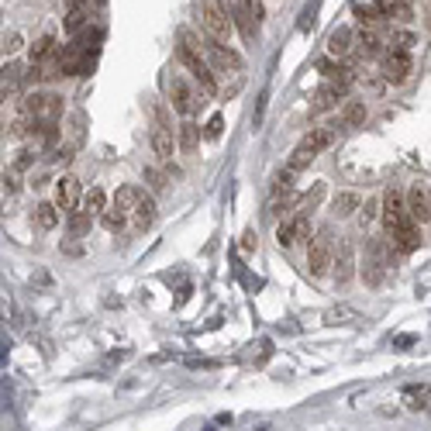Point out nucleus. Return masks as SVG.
I'll return each instance as SVG.
<instances>
[{
	"mask_svg": "<svg viewBox=\"0 0 431 431\" xmlns=\"http://www.w3.org/2000/svg\"><path fill=\"white\" fill-rule=\"evenodd\" d=\"M25 114L35 125H55L59 114H62V97L52 90H35L25 100Z\"/></svg>",
	"mask_w": 431,
	"mask_h": 431,
	"instance_id": "1",
	"label": "nucleus"
},
{
	"mask_svg": "<svg viewBox=\"0 0 431 431\" xmlns=\"http://www.w3.org/2000/svg\"><path fill=\"white\" fill-rule=\"evenodd\" d=\"M331 142H335V132H331V128H314V132H307V135H304V142L294 149L290 173H294V169H304L311 159H318L324 149H331Z\"/></svg>",
	"mask_w": 431,
	"mask_h": 431,
	"instance_id": "2",
	"label": "nucleus"
},
{
	"mask_svg": "<svg viewBox=\"0 0 431 431\" xmlns=\"http://www.w3.org/2000/svg\"><path fill=\"white\" fill-rule=\"evenodd\" d=\"M331 266H335V239H331V228H321L307 248V270L311 276H324Z\"/></svg>",
	"mask_w": 431,
	"mask_h": 431,
	"instance_id": "3",
	"label": "nucleus"
},
{
	"mask_svg": "<svg viewBox=\"0 0 431 431\" xmlns=\"http://www.w3.org/2000/svg\"><path fill=\"white\" fill-rule=\"evenodd\" d=\"M200 21L207 28V35L217 38V42H231V18H228V11L217 4V0H204L200 4Z\"/></svg>",
	"mask_w": 431,
	"mask_h": 431,
	"instance_id": "4",
	"label": "nucleus"
},
{
	"mask_svg": "<svg viewBox=\"0 0 431 431\" xmlns=\"http://www.w3.org/2000/svg\"><path fill=\"white\" fill-rule=\"evenodd\" d=\"M200 45H204V55H207V62L214 66L217 73H239L242 69V55L235 52V49H228L224 42H217L211 35H204L200 38Z\"/></svg>",
	"mask_w": 431,
	"mask_h": 431,
	"instance_id": "5",
	"label": "nucleus"
},
{
	"mask_svg": "<svg viewBox=\"0 0 431 431\" xmlns=\"http://www.w3.org/2000/svg\"><path fill=\"white\" fill-rule=\"evenodd\" d=\"M180 62H183L190 73H193V80L200 83V90H204L207 97H214V93H217V83H214V76H211V66H207V62L197 55V49H193L190 42H183V45H180Z\"/></svg>",
	"mask_w": 431,
	"mask_h": 431,
	"instance_id": "6",
	"label": "nucleus"
},
{
	"mask_svg": "<svg viewBox=\"0 0 431 431\" xmlns=\"http://www.w3.org/2000/svg\"><path fill=\"white\" fill-rule=\"evenodd\" d=\"M383 224H386V235L401 231L404 224H410V214H407V197L397 193V190H386L383 197Z\"/></svg>",
	"mask_w": 431,
	"mask_h": 431,
	"instance_id": "7",
	"label": "nucleus"
},
{
	"mask_svg": "<svg viewBox=\"0 0 431 431\" xmlns=\"http://www.w3.org/2000/svg\"><path fill=\"white\" fill-rule=\"evenodd\" d=\"M55 204H59V211L76 214V207L83 204L80 180H76V176H59V180H55Z\"/></svg>",
	"mask_w": 431,
	"mask_h": 431,
	"instance_id": "8",
	"label": "nucleus"
},
{
	"mask_svg": "<svg viewBox=\"0 0 431 431\" xmlns=\"http://www.w3.org/2000/svg\"><path fill=\"white\" fill-rule=\"evenodd\" d=\"M307 231H311V221L304 211H297L294 217H287L280 228H276V242L283 245V248H294L300 239H307Z\"/></svg>",
	"mask_w": 431,
	"mask_h": 431,
	"instance_id": "9",
	"label": "nucleus"
},
{
	"mask_svg": "<svg viewBox=\"0 0 431 431\" xmlns=\"http://www.w3.org/2000/svg\"><path fill=\"white\" fill-rule=\"evenodd\" d=\"M407 214L414 224H425L431 221V193L421 183H414V187L407 190Z\"/></svg>",
	"mask_w": 431,
	"mask_h": 431,
	"instance_id": "10",
	"label": "nucleus"
},
{
	"mask_svg": "<svg viewBox=\"0 0 431 431\" xmlns=\"http://www.w3.org/2000/svg\"><path fill=\"white\" fill-rule=\"evenodd\" d=\"M352 272H355V248H352L349 239H342L338 248H335V280L338 283H349Z\"/></svg>",
	"mask_w": 431,
	"mask_h": 431,
	"instance_id": "11",
	"label": "nucleus"
},
{
	"mask_svg": "<svg viewBox=\"0 0 431 431\" xmlns=\"http://www.w3.org/2000/svg\"><path fill=\"white\" fill-rule=\"evenodd\" d=\"M169 104L176 114H190L193 110V93H190V86L183 83V76H169Z\"/></svg>",
	"mask_w": 431,
	"mask_h": 431,
	"instance_id": "12",
	"label": "nucleus"
},
{
	"mask_svg": "<svg viewBox=\"0 0 431 431\" xmlns=\"http://www.w3.org/2000/svg\"><path fill=\"white\" fill-rule=\"evenodd\" d=\"M383 73L393 83L407 80V73H410V52H397V49H393V52L383 59Z\"/></svg>",
	"mask_w": 431,
	"mask_h": 431,
	"instance_id": "13",
	"label": "nucleus"
},
{
	"mask_svg": "<svg viewBox=\"0 0 431 431\" xmlns=\"http://www.w3.org/2000/svg\"><path fill=\"white\" fill-rule=\"evenodd\" d=\"M132 217H135L138 231H149L156 224V197L152 193H142V200H138V207L132 211Z\"/></svg>",
	"mask_w": 431,
	"mask_h": 431,
	"instance_id": "14",
	"label": "nucleus"
},
{
	"mask_svg": "<svg viewBox=\"0 0 431 431\" xmlns=\"http://www.w3.org/2000/svg\"><path fill=\"white\" fill-rule=\"evenodd\" d=\"M390 245H393L397 252H404V255H407V252H414V248L421 245V231H418V224L410 221V224H404L401 231H393V235H390Z\"/></svg>",
	"mask_w": 431,
	"mask_h": 431,
	"instance_id": "15",
	"label": "nucleus"
},
{
	"mask_svg": "<svg viewBox=\"0 0 431 431\" xmlns=\"http://www.w3.org/2000/svg\"><path fill=\"white\" fill-rule=\"evenodd\" d=\"M149 142H152V152L159 156V162H169V156H173V132L166 125H156Z\"/></svg>",
	"mask_w": 431,
	"mask_h": 431,
	"instance_id": "16",
	"label": "nucleus"
},
{
	"mask_svg": "<svg viewBox=\"0 0 431 431\" xmlns=\"http://www.w3.org/2000/svg\"><path fill=\"white\" fill-rule=\"evenodd\" d=\"M59 204H38L35 207V214H31V221H35V228H42V231H52V228H59Z\"/></svg>",
	"mask_w": 431,
	"mask_h": 431,
	"instance_id": "17",
	"label": "nucleus"
},
{
	"mask_svg": "<svg viewBox=\"0 0 431 431\" xmlns=\"http://www.w3.org/2000/svg\"><path fill=\"white\" fill-rule=\"evenodd\" d=\"M142 193H145V190H138V187H132V183H128V187H121L117 193H114V204H110V207H117V211L132 214V211L138 207V200H142Z\"/></svg>",
	"mask_w": 431,
	"mask_h": 431,
	"instance_id": "18",
	"label": "nucleus"
},
{
	"mask_svg": "<svg viewBox=\"0 0 431 431\" xmlns=\"http://www.w3.org/2000/svg\"><path fill=\"white\" fill-rule=\"evenodd\" d=\"M359 207H362V197H359V193H352V190H345V193H338V197H335V214H338V217L355 214Z\"/></svg>",
	"mask_w": 431,
	"mask_h": 431,
	"instance_id": "19",
	"label": "nucleus"
},
{
	"mask_svg": "<svg viewBox=\"0 0 431 431\" xmlns=\"http://www.w3.org/2000/svg\"><path fill=\"white\" fill-rule=\"evenodd\" d=\"M180 149H183L187 156L200 149V128H197L193 121H183V125H180Z\"/></svg>",
	"mask_w": 431,
	"mask_h": 431,
	"instance_id": "20",
	"label": "nucleus"
},
{
	"mask_svg": "<svg viewBox=\"0 0 431 431\" xmlns=\"http://www.w3.org/2000/svg\"><path fill=\"white\" fill-rule=\"evenodd\" d=\"M52 52H55V35H52V31H45V35L31 45V62H35V66H42Z\"/></svg>",
	"mask_w": 431,
	"mask_h": 431,
	"instance_id": "21",
	"label": "nucleus"
},
{
	"mask_svg": "<svg viewBox=\"0 0 431 431\" xmlns=\"http://www.w3.org/2000/svg\"><path fill=\"white\" fill-rule=\"evenodd\" d=\"M104 204H108V193L100 187H93L90 193H83V211L93 217V214H104Z\"/></svg>",
	"mask_w": 431,
	"mask_h": 431,
	"instance_id": "22",
	"label": "nucleus"
},
{
	"mask_svg": "<svg viewBox=\"0 0 431 431\" xmlns=\"http://www.w3.org/2000/svg\"><path fill=\"white\" fill-rule=\"evenodd\" d=\"M352 49V31L349 28H338L331 38H328V52L331 55H345Z\"/></svg>",
	"mask_w": 431,
	"mask_h": 431,
	"instance_id": "23",
	"label": "nucleus"
},
{
	"mask_svg": "<svg viewBox=\"0 0 431 431\" xmlns=\"http://www.w3.org/2000/svg\"><path fill=\"white\" fill-rule=\"evenodd\" d=\"M100 224H104L108 231H121V228L128 224V214H125V211H117V207H110V211L100 214Z\"/></svg>",
	"mask_w": 431,
	"mask_h": 431,
	"instance_id": "24",
	"label": "nucleus"
},
{
	"mask_svg": "<svg viewBox=\"0 0 431 431\" xmlns=\"http://www.w3.org/2000/svg\"><path fill=\"white\" fill-rule=\"evenodd\" d=\"M342 117H345V125H359V121H366V104H362V100H352V104H345Z\"/></svg>",
	"mask_w": 431,
	"mask_h": 431,
	"instance_id": "25",
	"label": "nucleus"
},
{
	"mask_svg": "<svg viewBox=\"0 0 431 431\" xmlns=\"http://www.w3.org/2000/svg\"><path fill=\"white\" fill-rule=\"evenodd\" d=\"M221 132H224V117H221V114H211V121H207V128H204V138H207V142H217Z\"/></svg>",
	"mask_w": 431,
	"mask_h": 431,
	"instance_id": "26",
	"label": "nucleus"
},
{
	"mask_svg": "<svg viewBox=\"0 0 431 431\" xmlns=\"http://www.w3.org/2000/svg\"><path fill=\"white\" fill-rule=\"evenodd\" d=\"M83 21H86V11H83L80 4H76V7L69 11V18H66V31H69V35H73V31H80Z\"/></svg>",
	"mask_w": 431,
	"mask_h": 431,
	"instance_id": "27",
	"label": "nucleus"
},
{
	"mask_svg": "<svg viewBox=\"0 0 431 431\" xmlns=\"http://www.w3.org/2000/svg\"><path fill=\"white\" fill-rule=\"evenodd\" d=\"M359 45H362V49H366V52H369V55H377L379 49H383V42H379V35H377V31H362V38H359Z\"/></svg>",
	"mask_w": 431,
	"mask_h": 431,
	"instance_id": "28",
	"label": "nucleus"
},
{
	"mask_svg": "<svg viewBox=\"0 0 431 431\" xmlns=\"http://www.w3.org/2000/svg\"><path fill=\"white\" fill-rule=\"evenodd\" d=\"M69 228H73V235H83V231L90 228V214H86V211H76V214L69 217Z\"/></svg>",
	"mask_w": 431,
	"mask_h": 431,
	"instance_id": "29",
	"label": "nucleus"
},
{
	"mask_svg": "<svg viewBox=\"0 0 431 431\" xmlns=\"http://www.w3.org/2000/svg\"><path fill=\"white\" fill-rule=\"evenodd\" d=\"M18 190H21V180H18V169H7V173H4V193H11V197H14Z\"/></svg>",
	"mask_w": 431,
	"mask_h": 431,
	"instance_id": "30",
	"label": "nucleus"
},
{
	"mask_svg": "<svg viewBox=\"0 0 431 431\" xmlns=\"http://www.w3.org/2000/svg\"><path fill=\"white\" fill-rule=\"evenodd\" d=\"M393 45H397V52H410L414 35H410V31H393Z\"/></svg>",
	"mask_w": 431,
	"mask_h": 431,
	"instance_id": "31",
	"label": "nucleus"
},
{
	"mask_svg": "<svg viewBox=\"0 0 431 431\" xmlns=\"http://www.w3.org/2000/svg\"><path fill=\"white\" fill-rule=\"evenodd\" d=\"M18 49H21V35H18V31L4 35V55H14Z\"/></svg>",
	"mask_w": 431,
	"mask_h": 431,
	"instance_id": "32",
	"label": "nucleus"
},
{
	"mask_svg": "<svg viewBox=\"0 0 431 431\" xmlns=\"http://www.w3.org/2000/svg\"><path fill=\"white\" fill-rule=\"evenodd\" d=\"M355 14H359V21H362V25H366V21L373 25V21L379 18V11H377V7H366V4H359V7H355Z\"/></svg>",
	"mask_w": 431,
	"mask_h": 431,
	"instance_id": "33",
	"label": "nucleus"
},
{
	"mask_svg": "<svg viewBox=\"0 0 431 431\" xmlns=\"http://www.w3.org/2000/svg\"><path fill=\"white\" fill-rule=\"evenodd\" d=\"M145 180H149V187H152V190H162V187H166V176H162L159 169H152V166L145 169Z\"/></svg>",
	"mask_w": 431,
	"mask_h": 431,
	"instance_id": "34",
	"label": "nucleus"
},
{
	"mask_svg": "<svg viewBox=\"0 0 431 431\" xmlns=\"http://www.w3.org/2000/svg\"><path fill=\"white\" fill-rule=\"evenodd\" d=\"M377 214H379V204H377V200H369V204L362 207V224H369Z\"/></svg>",
	"mask_w": 431,
	"mask_h": 431,
	"instance_id": "35",
	"label": "nucleus"
}]
</instances>
